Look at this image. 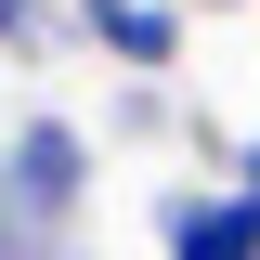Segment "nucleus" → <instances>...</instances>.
<instances>
[{
    "label": "nucleus",
    "instance_id": "obj_1",
    "mask_svg": "<svg viewBox=\"0 0 260 260\" xmlns=\"http://www.w3.org/2000/svg\"><path fill=\"white\" fill-rule=\"evenodd\" d=\"M91 169L104 156L78 117H13V143H0V260H78Z\"/></svg>",
    "mask_w": 260,
    "mask_h": 260
},
{
    "label": "nucleus",
    "instance_id": "obj_2",
    "mask_svg": "<svg viewBox=\"0 0 260 260\" xmlns=\"http://www.w3.org/2000/svg\"><path fill=\"white\" fill-rule=\"evenodd\" d=\"M156 260H260V195L208 182V195H156Z\"/></svg>",
    "mask_w": 260,
    "mask_h": 260
},
{
    "label": "nucleus",
    "instance_id": "obj_4",
    "mask_svg": "<svg viewBox=\"0 0 260 260\" xmlns=\"http://www.w3.org/2000/svg\"><path fill=\"white\" fill-rule=\"evenodd\" d=\"M234 182H247V195H260V143H234Z\"/></svg>",
    "mask_w": 260,
    "mask_h": 260
},
{
    "label": "nucleus",
    "instance_id": "obj_5",
    "mask_svg": "<svg viewBox=\"0 0 260 260\" xmlns=\"http://www.w3.org/2000/svg\"><path fill=\"white\" fill-rule=\"evenodd\" d=\"M182 13H234V0H182Z\"/></svg>",
    "mask_w": 260,
    "mask_h": 260
},
{
    "label": "nucleus",
    "instance_id": "obj_3",
    "mask_svg": "<svg viewBox=\"0 0 260 260\" xmlns=\"http://www.w3.org/2000/svg\"><path fill=\"white\" fill-rule=\"evenodd\" d=\"M78 39H91V52H117L130 78H169V65H182V0H91V13H78Z\"/></svg>",
    "mask_w": 260,
    "mask_h": 260
}]
</instances>
